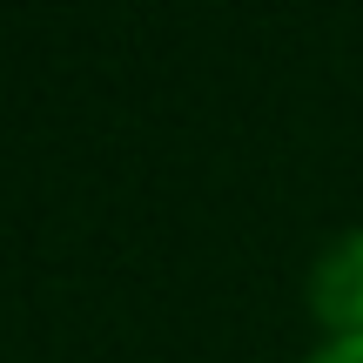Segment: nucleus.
Segmentation results:
<instances>
[{
    "instance_id": "nucleus-1",
    "label": "nucleus",
    "mask_w": 363,
    "mask_h": 363,
    "mask_svg": "<svg viewBox=\"0 0 363 363\" xmlns=\"http://www.w3.org/2000/svg\"><path fill=\"white\" fill-rule=\"evenodd\" d=\"M310 310L323 337H363V229L337 235L310 269Z\"/></svg>"
},
{
    "instance_id": "nucleus-2",
    "label": "nucleus",
    "mask_w": 363,
    "mask_h": 363,
    "mask_svg": "<svg viewBox=\"0 0 363 363\" xmlns=\"http://www.w3.org/2000/svg\"><path fill=\"white\" fill-rule=\"evenodd\" d=\"M303 363H363V337H323Z\"/></svg>"
}]
</instances>
